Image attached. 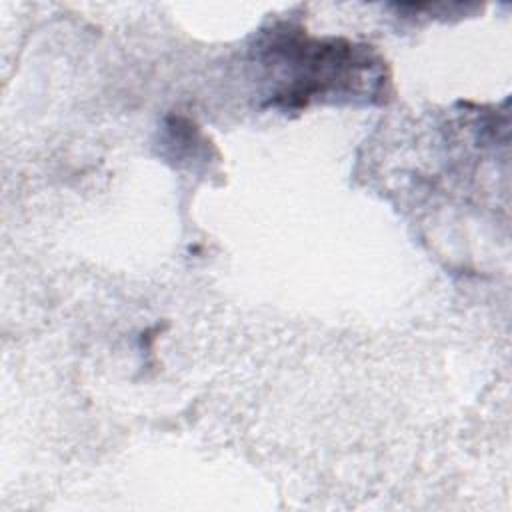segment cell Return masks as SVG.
Returning <instances> with one entry per match:
<instances>
[{
	"mask_svg": "<svg viewBox=\"0 0 512 512\" xmlns=\"http://www.w3.org/2000/svg\"><path fill=\"white\" fill-rule=\"evenodd\" d=\"M258 54L274 86L270 102L280 108L314 100L374 102L388 94L382 58L342 38L318 40L284 26L264 36Z\"/></svg>",
	"mask_w": 512,
	"mask_h": 512,
	"instance_id": "cell-1",
	"label": "cell"
}]
</instances>
